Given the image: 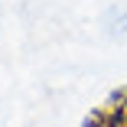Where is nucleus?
Wrapping results in <instances>:
<instances>
[{
	"instance_id": "nucleus-1",
	"label": "nucleus",
	"mask_w": 127,
	"mask_h": 127,
	"mask_svg": "<svg viewBox=\"0 0 127 127\" xmlns=\"http://www.w3.org/2000/svg\"><path fill=\"white\" fill-rule=\"evenodd\" d=\"M82 127H127V85L111 88L82 117Z\"/></svg>"
}]
</instances>
